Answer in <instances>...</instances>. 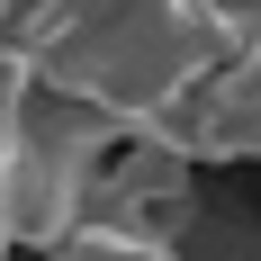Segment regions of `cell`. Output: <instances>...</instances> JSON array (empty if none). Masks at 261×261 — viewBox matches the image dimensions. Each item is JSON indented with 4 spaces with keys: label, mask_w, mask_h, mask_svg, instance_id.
I'll return each instance as SVG.
<instances>
[{
    "label": "cell",
    "mask_w": 261,
    "mask_h": 261,
    "mask_svg": "<svg viewBox=\"0 0 261 261\" xmlns=\"http://www.w3.org/2000/svg\"><path fill=\"white\" fill-rule=\"evenodd\" d=\"M90 216L180 243L189 225H198V162H189V153H171L162 135H126V144L108 153L99 189H90Z\"/></svg>",
    "instance_id": "6da1fadb"
},
{
    "label": "cell",
    "mask_w": 261,
    "mask_h": 261,
    "mask_svg": "<svg viewBox=\"0 0 261 261\" xmlns=\"http://www.w3.org/2000/svg\"><path fill=\"white\" fill-rule=\"evenodd\" d=\"M27 99H36V63L18 45H0V261H18V234H9V153L27 135Z\"/></svg>",
    "instance_id": "7a4b0ae2"
},
{
    "label": "cell",
    "mask_w": 261,
    "mask_h": 261,
    "mask_svg": "<svg viewBox=\"0 0 261 261\" xmlns=\"http://www.w3.org/2000/svg\"><path fill=\"white\" fill-rule=\"evenodd\" d=\"M45 261H189L180 243H162V234H135V225H108V216H90L72 243H54Z\"/></svg>",
    "instance_id": "3957f363"
},
{
    "label": "cell",
    "mask_w": 261,
    "mask_h": 261,
    "mask_svg": "<svg viewBox=\"0 0 261 261\" xmlns=\"http://www.w3.org/2000/svg\"><path fill=\"white\" fill-rule=\"evenodd\" d=\"M216 90H225V99H243V108H261V27L234 45V63L216 72Z\"/></svg>",
    "instance_id": "277c9868"
}]
</instances>
